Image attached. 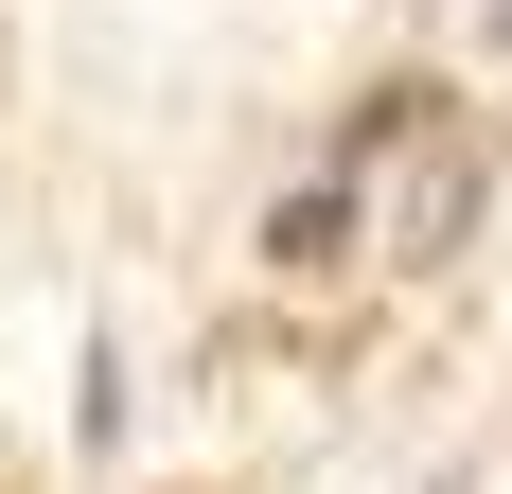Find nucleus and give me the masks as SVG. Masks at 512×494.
<instances>
[{
  "instance_id": "1",
  "label": "nucleus",
  "mask_w": 512,
  "mask_h": 494,
  "mask_svg": "<svg viewBox=\"0 0 512 494\" xmlns=\"http://www.w3.org/2000/svg\"><path fill=\"white\" fill-rule=\"evenodd\" d=\"M460 230H477V142L424 124V142H407V195H389V265H460Z\"/></svg>"
},
{
  "instance_id": "2",
  "label": "nucleus",
  "mask_w": 512,
  "mask_h": 494,
  "mask_svg": "<svg viewBox=\"0 0 512 494\" xmlns=\"http://www.w3.org/2000/svg\"><path fill=\"white\" fill-rule=\"evenodd\" d=\"M336 247H354V195H336V177H318V195H283V230H265V265H336Z\"/></svg>"
},
{
  "instance_id": "3",
  "label": "nucleus",
  "mask_w": 512,
  "mask_h": 494,
  "mask_svg": "<svg viewBox=\"0 0 512 494\" xmlns=\"http://www.w3.org/2000/svg\"><path fill=\"white\" fill-rule=\"evenodd\" d=\"M477 18H495V36H512V0H477Z\"/></svg>"
}]
</instances>
